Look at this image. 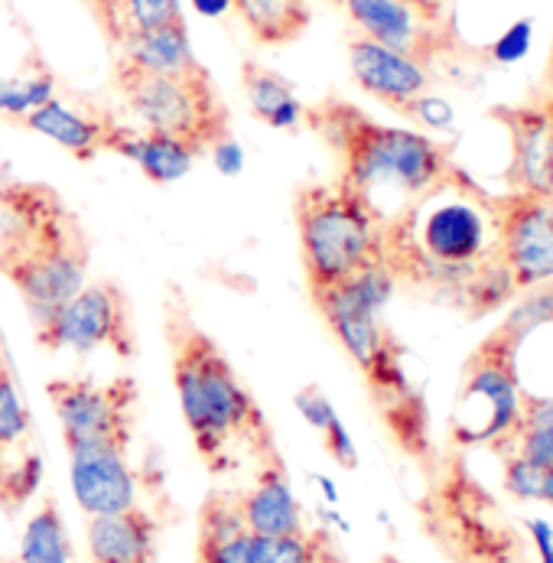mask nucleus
Returning <instances> with one entry per match:
<instances>
[{"instance_id": "1", "label": "nucleus", "mask_w": 553, "mask_h": 563, "mask_svg": "<svg viewBox=\"0 0 553 563\" xmlns=\"http://www.w3.org/2000/svg\"><path fill=\"white\" fill-rule=\"evenodd\" d=\"M498 257L495 199L453 166V173L385 222L381 261L397 280L463 287Z\"/></svg>"}, {"instance_id": "2", "label": "nucleus", "mask_w": 553, "mask_h": 563, "mask_svg": "<svg viewBox=\"0 0 553 563\" xmlns=\"http://www.w3.org/2000/svg\"><path fill=\"white\" fill-rule=\"evenodd\" d=\"M307 121L335 151L339 183L381 222H391L397 212L453 173L446 147L430 134L381 124L349 101L329 98L307 111Z\"/></svg>"}, {"instance_id": "3", "label": "nucleus", "mask_w": 553, "mask_h": 563, "mask_svg": "<svg viewBox=\"0 0 553 563\" xmlns=\"http://www.w3.org/2000/svg\"><path fill=\"white\" fill-rule=\"evenodd\" d=\"M0 274L33 325L88 284V242L63 196L40 183L0 189Z\"/></svg>"}, {"instance_id": "4", "label": "nucleus", "mask_w": 553, "mask_h": 563, "mask_svg": "<svg viewBox=\"0 0 553 563\" xmlns=\"http://www.w3.org/2000/svg\"><path fill=\"white\" fill-rule=\"evenodd\" d=\"M173 388L209 470L232 466L235 446L264 450L270 443L267 420L237 382L225 352L186 320L173 329Z\"/></svg>"}, {"instance_id": "5", "label": "nucleus", "mask_w": 553, "mask_h": 563, "mask_svg": "<svg viewBox=\"0 0 553 563\" xmlns=\"http://www.w3.org/2000/svg\"><path fill=\"white\" fill-rule=\"evenodd\" d=\"M294 216L310 294L381 261L385 222L339 179L303 186Z\"/></svg>"}, {"instance_id": "6", "label": "nucleus", "mask_w": 553, "mask_h": 563, "mask_svg": "<svg viewBox=\"0 0 553 563\" xmlns=\"http://www.w3.org/2000/svg\"><path fill=\"white\" fill-rule=\"evenodd\" d=\"M114 88L144 131L189 141L202 154L229 131V108L212 76L199 66L186 76H147L114 63Z\"/></svg>"}, {"instance_id": "7", "label": "nucleus", "mask_w": 553, "mask_h": 563, "mask_svg": "<svg viewBox=\"0 0 553 563\" xmlns=\"http://www.w3.org/2000/svg\"><path fill=\"white\" fill-rule=\"evenodd\" d=\"M515 345L518 342L508 332L495 329L469 355L450 423V433L460 446H498L511 440L524 407Z\"/></svg>"}, {"instance_id": "8", "label": "nucleus", "mask_w": 553, "mask_h": 563, "mask_svg": "<svg viewBox=\"0 0 553 563\" xmlns=\"http://www.w3.org/2000/svg\"><path fill=\"white\" fill-rule=\"evenodd\" d=\"M423 521L430 538L456 563H518L521 538L505 525L498 505L453 466L430 488L423 501Z\"/></svg>"}, {"instance_id": "9", "label": "nucleus", "mask_w": 553, "mask_h": 563, "mask_svg": "<svg viewBox=\"0 0 553 563\" xmlns=\"http://www.w3.org/2000/svg\"><path fill=\"white\" fill-rule=\"evenodd\" d=\"M397 277L385 261H375L335 287L313 290L319 317L332 329L335 342L358 365V372H372L391 349V335L381 325V313L395 297Z\"/></svg>"}, {"instance_id": "10", "label": "nucleus", "mask_w": 553, "mask_h": 563, "mask_svg": "<svg viewBox=\"0 0 553 563\" xmlns=\"http://www.w3.org/2000/svg\"><path fill=\"white\" fill-rule=\"evenodd\" d=\"M36 329V342L49 352H76L88 355L98 349H111L121 358L134 355V325L128 297L121 287L98 280L85 284L63 307H56Z\"/></svg>"}, {"instance_id": "11", "label": "nucleus", "mask_w": 553, "mask_h": 563, "mask_svg": "<svg viewBox=\"0 0 553 563\" xmlns=\"http://www.w3.org/2000/svg\"><path fill=\"white\" fill-rule=\"evenodd\" d=\"M56 410L66 450L85 443H131L134 437V404L137 385L131 378L118 382H85L59 378L46 388Z\"/></svg>"}, {"instance_id": "12", "label": "nucleus", "mask_w": 553, "mask_h": 563, "mask_svg": "<svg viewBox=\"0 0 553 563\" xmlns=\"http://www.w3.org/2000/svg\"><path fill=\"white\" fill-rule=\"evenodd\" d=\"M498 261L508 267L518 294L553 280V199L511 192L495 199Z\"/></svg>"}, {"instance_id": "13", "label": "nucleus", "mask_w": 553, "mask_h": 563, "mask_svg": "<svg viewBox=\"0 0 553 563\" xmlns=\"http://www.w3.org/2000/svg\"><path fill=\"white\" fill-rule=\"evenodd\" d=\"M131 443H85L69 450V485L81 515H118L137 505L141 485L131 466Z\"/></svg>"}, {"instance_id": "14", "label": "nucleus", "mask_w": 553, "mask_h": 563, "mask_svg": "<svg viewBox=\"0 0 553 563\" xmlns=\"http://www.w3.org/2000/svg\"><path fill=\"white\" fill-rule=\"evenodd\" d=\"M43 483V460L30 440V413L10 372L0 375V508L20 511Z\"/></svg>"}, {"instance_id": "15", "label": "nucleus", "mask_w": 553, "mask_h": 563, "mask_svg": "<svg viewBox=\"0 0 553 563\" xmlns=\"http://www.w3.org/2000/svg\"><path fill=\"white\" fill-rule=\"evenodd\" d=\"M349 73L365 95L378 98L388 108H397L400 114L413 98H420L430 88V73L417 56L381 46L365 36L349 40Z\"/></svg>"}, {"instance_id": "16", "label": "nucleus", "mask_w": 553, "mask_h": 563, "mask_svg": "<svg viewBox=\"0 0 553 563\" xmlns=\"http://www.w3.org/2000/svg\"><path fill=\"white\" fill-rule=\"evenodd\" d=\"M237 505L244 515V525L251 534L261 538H284L294 531H303V508L294 495V485L287 476V466L274 443L261 450V470L251 488L237 492Z\"/></svg>"}, {"instance_id": "17", "label": "nucleus", "mask_w": 553, "mask_h": 563, "mask_svg": "<svg viewBox=\"0 0 553 563\" xmlns=\"http://www.w3.org/2000/svg\"><path fill=\"white\" fill-rule=\"evenodd\" d=\"M358 36L375 40L427 63L430 56V20L433 13L413 7L410 0H339Z\"/></svg>"}, {"instance_id": "18", "label": "nucleus", "mask_w": 553, "mask_h": 563, "mask_svg": "<svg viewBox=\"0 0 553 563\" xmlns=\"http://www.w3.org/2000/svg\"><path fill=\"white\" fill-rule=\"evenodd\" d=\"M88 563H157V518L141 505L85 525Z\"/></svg>"}, {"instance_id": "19", "label": "nucleus", "mask_w": 553, "mask_h": 563, "mask_svg": "<svg viewBox=\"0 0 553 563\" xmlns=\"http://www.w3.org/2000/svg\"><path fill=\"white\" fill-rule=\"evenodd\" d=\"M23 124L59 144L66 154L79 157V161H91L98 154H108V141H111V131H114V118L111 114H101V111H91V108H76L69 101H63L59 95L53 101H46L43 108L30 111L23 118Z\"/></svg>"}, {"instance_id": "20", "label": "nucleus", "mask_w": 553, "mask_h": 563, "mask_svg": "<svg viewBox=\"0 0 553 563\" xmlns=\"http://www.w3.org/2000/svg\"><path fill=\"white\" fill-rule=\"evenodd\" d=\"M511 131V192L548 196V157H551L553 114L548 104L541 108H515L508 111Z\"/></svg>"}, {"instance_id": "21", "label": "nucleus", "mask_w": 553, "mask_h": 563, "mask_svg": "<svg viewBox=\"0 0 553 563\" xmlns=\"http://www.w3.org/2000/svg\"><path fill=\"white\" fill-rule=\"evenodd\" d=\"M108 154L131 161L151 183L166 186V183H179L196 166V157L202 151L192 147L189 141H179L169 134L131 128V124H114L111 141H108Z\"/></svg>"}, {"instance_id": "22", "label": "nucleus", "mask_w": 553, "mask_h": 563, "mask_svg": "<svg viewBox=\"0 0 553 563\" xmlns=\"http://www.w3.org/2000/svg\"><path fill=\"white\" fill-rule=\"evenodd\" d=\"M118 63L137 69V73H147V76H186V73L199 69L186 20L124 40L118 46Z\"/></svg>"}, {"instance_id": "23", "label": "nucleus", "mask_w": 553, "mask_h": 563, "mask_svg": "<svg viewBox=\"0 0 553 563\" xmlns=\"http://www.w3.org/2000/svg\"><path fill=\"white\" fill-rule=\"evenodd\" d=\"M241 88H244V101H247L251 114L274 131H297L307 121L303 101L297 98L294 85L280 73H274L261 63H244Z\"/></svg>"}, {"instance_id": "24", "label": "nucleus", "mask_w": 553, "mask_h": 563, "mask_svg": "<svg viewBox=\"0 0 553 563\" xmlns=\"http://www.w3.org/2000/svg\"><path fill=\"white\" fill-rule=\"evenodd\" d=\"M232 10L261 46L294 43L313 20L310 0H232Z\"/></svg>"}, {"instance_id": "25", "label": "nucleus", "mask_w": 553, "mask_h": 563, "mask_svg": "<svg viewBox=\"0 0 553 563\" xmlns=\"http://www.w3.org/2000/svg\"><path fill=\"white\" fill-rule=\"evenodd\" d=\"M114 46L183 20V0H85Z\"/></svg>"}, {"instance_id": "26", "label": "nucleus", "mask_w": 553, "mask_h": 563, "mask_svg": "<svg viewBox=\"0 0 553 563\" xmlns=\"http://www.w3.org/2000/svg\"><path fill=\"white\" fill-rule=\"evenodd\" d=\"M20 563H76V548L59 511V501L46 495L40 508L26 518L20 534Z\"/></svg>"}, {"instance_id": "27", "label": "nucleus", "mask_w": 553, "mask_h": 563, "mask_svg": "<svg viewBox=\"0 0 553 563\" xmlns=\"http://www.w3.org/2000/svg\"><path fill=\"white\" fill-rule=\"evenodd\" d=\"M511 453L553 466V395H524L521 420L511 433Z\"/></svg>"}, {"instance_id": "28", "label": "nucleus", "mask_w": 553, "mask_h": 563, "mask_svg": "<svg viewBox=\"0 0 553 563\" xmlns=\"http://www.w3.org/2000/svg\"><path fill=\"white\" fill-rule=\"evenodd\" d=\"M56 98V76L46 69H33L23 76L0 73V114L3 118H26L30 111L43 108Z\"/></svg>"}, {"instance_id": "29", "label": "nucleus", "mask_w": 553, "mask_h": 563, "mask_svg": "<svg viewBox=\"0 0 553 563\" xmlns=\"http://www.w3.org/2000/svg\"><path fill=\"white\" fill-rule=\"evenodd\" d=\"M531 43H534V20L521 16L491 43V59L498 66H515V63H521L531 53Z\"/></svg>"}, {"instance_id": "30", "label": "nucleus", "mask_w": 553, "mask_h": 563, "mask_svg": "<svg viewBox=\"0 0 553 563\" xmlns=\"http://www.w3.org/2000/svg\"><path fill=\"white\" fill-rule=\"evenodd\" d=\"M403 114L413 118L417 124H423L427 131H453V124H456V108L446 98L430 95V91H423L420 98H413L403 108Z\"/></svg>"}, {"instance_id": "31", "label": "nucleus", "mask_w": 553, "mask_h": 563, "mask_svg": "<svg viewBox=\"0 0 553 563\" xmlns=\"http://www.w3.org/2000/svg\"><path fill=\"white\" fill-rule=\"evenodd\" d=\"M294 404H297L300 417L307 420V427H310V430H317V433H322L332 420H339V413H335L332 401L322 395V388H317V385L300 388V391L294 395Z\"/></svg>"}, {"instance_id": "32", "label": "nucleus", "mask_w": 553, "mask_h": 563, "mask_svg": "<svg viewBox=\"0 0 553 563\" xmlns=\"http://www.w3.org/2000/svg\"><path fill=\"white\" fill-rule=\"evenodd\" d=\"M319 437H322V446L332 456V463H339L342 470H355L358 466V450H355V443L349 437V427L342 420H332Z\"/></svg>"}, {"instance_id": "33", "label": "nucleus", "mask_w": 553, "mask_h": 563, "mask_svg": "<svg viewBox=\"0 0 553 563\" xmlns=\"http://www.w3.org/2000/svg\"><path fill=\"white\" fill-rule=\"evenodd\" d=\"M209 157H212L215 169H219L222 176H237V173L244 169V151H241V144H237L232 134L219 137V141L209 147Z\"/></svg>"}, {"instance_id": "34", "label": "nucleus", "mask_w": 553, "mask_h": 563, "mask_svg": "<svg viewBox=\"0 0 553 563\" xmlns=\"http://www.w3.org/2000/svg\"><path fill=\"white\" fill-rule=\"evenodd\" d=\"M524 528H528V534H531V541H534V548H538V558L541 563H553V528L544 521V518H531V521H524Z\"/></svg>"}, {"instance_id": "35", "label": "nucleus", "mask_w": 553, "mask_h": 563, "mask_svg": "<svg viewBox=\"0 0 553 563\" xmlns=\"http://www.w3.org/2000/svg\"><path fill=\"white\" fill-rule=\"evenodd\" d=\"M189 7L199 16H209V20H219L225 13H232V0H189Z\"/></svg>"}, {"instance_id": "36", "label": "nucleus", "mask_w": 553, "mask_h": 563, "mask_svg": "<svg viewBox=\"0 0 553 563\" xmlns=\"http://www.w3.org/2000/svg\"><path fill=\"white\" fill-rule=\"evenodd\" d=\"M548 196L553 199V134H551V157H548Z\"/></svg>"}, {"instance_id": "37", "label": "nucleus", "mask_w": 553, "mask_h": 563, "mask_svg": "<svg viewBox=\"0 0 553 563\" xmlns=\"http://www.w3.org/2000/svg\"><path fill=\"white\" fill-rule=\"evenodd\" d=\"M413 7H420V10H427V13H433L436 16V3L433 0H410Z\"/></svg>"}, {"instance_id": "38", "label": "nucleus", "mask_w": 553, "mask_h": 563, "mask_svg": "<svg viewBox=\"0 0 553 563\" xmlns=\"http://www.w3.org/2000/svg\"><path fill=\"white\" fill-rule=\"evenodd\" d=\"M548 85H551V101H548V108L553 111V49H551V66H548Z\"/></svg>"}, {"instance_id": "39", "label": "nucleus", "mask_w": 553, "mask_h": 563, "mask_svg": "<svg viewBox=\"0 0 553 563\" xmlns=\"http://www.w3.org/2000/svg\"><path fill=\"white\" fill-rule=\"evenodd\" d=\"M381 563H403V561H397V558H381Z\"/></svg>"}, {"instance_id": "40", "label": "nucleus", "mask_w": 553, "mask_h": 563, "mask_svg": "<svg viewBox=\"0 0 553 563\" xmlns=\"http://www.w3.org/2000/svg\"><path fill=\"white\" fill-rule=\"evenodd\" d=\"M433 3H436V7H440V3H446V0H433Z\"/></svg>"}, {"instance_id": "41", "label": "nucleus", "mask_w": 553, "mask_h": 563, "mask_svg": "<svg viewBox=\"0 0 553 563\" xmlns=\"http://www.w3.org/2000/svg\"><path fill=\"white\" fill-rule=\"evenodd\" d=\"M0 563H20V561H3V558H0Z\"/></svg>"}]
</instances>
